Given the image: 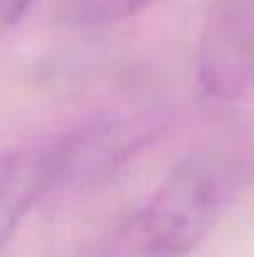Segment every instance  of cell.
Instances as JSON below:
<instances>
[{
    "mask_svg": "<svg viewBox=\"0 0 254 257\" xmlns=\"http://www.w3.org/2000/svg\"><path fill=\"white\" fill-rule=\"evenodd\" d=\"M242 185V168L222 153H192L115 230L100 257H187L214 227Z\"/></svg>",
    "mask_w": 254,
    "mask_h": 257,
    "instance_id": "obj_1",
    "label": "cell"
},
{
    "mask_svg": "<svg viewBox=\"0 0 254 257\" xmlns=\"http://www.w3.org/2000/svg\"><path fill=\"white\" fill-rule=\"evenodd\" d=\"M155 130L157 122L150 117H110L85 122L43 143L53 192L102 180L145 148Z\"/></svg>",
    "mask_w": 254,
    "mask_h": 257,
    "instance_id": "obj_2",
    "label": "cell"
},
{
    "mask_svg": "<svg viewBox=\"0 0 254 257\" xmlns=\"http://www.w3.org/2000/svg\"><path fill=\"white\" fill-rule=\"evenodd\" d=\"M254 0H212L197 45V83L209 100L237 102L252 83Z\"/></svg>",
    "mask_w": 254,
    "mask_h": 257,
    "instance_id": "obj_3",
    "label": "cell"
},
{
    "mask_svg": "<svg viewBox=\"0 0 254 257\" xmlns=\"http://www.w3.org/2000/svg\"><path fill=\"white\" fill-rule=\"evenodd\" d=\"M48 192L53 185L43 143L0 153V247Z\"/></svg>",
    "mask_w": 254,
    "mask_h": 257,
    "instance_id": "obj_4",
    "label": "cell"
},
{
    "mask_svg": "<svg viewBox=\"0 0 254 257\" xmlns=\"http://www.w3.org/2000/svg\"><path fill=\"white\" fill-rule=\"evenodd\" d=\"M155 0H65V18L75 25L100 28L140 13Z\"/></svg>",
    "mask_w": 254,
    "mask_h": 257,
    "instance_id": "obj_5",
    "label": "cell"
},
{
    "mask_svg": "<svg viewBox=\"0 0 254 257\" xmlns=\"http://www.w3.org/2000/svg\"><path fill=\"white\" fill-rule=\"evenodd\" d=\"M30 5H33V0H0V35H5L10 28H15L25 18Z\"/></svg>",
    "mask_w": 254,
    "mask_h": 257,
    "instance_id": "obj_6",
    "label": "cell"
}]
</instances>
